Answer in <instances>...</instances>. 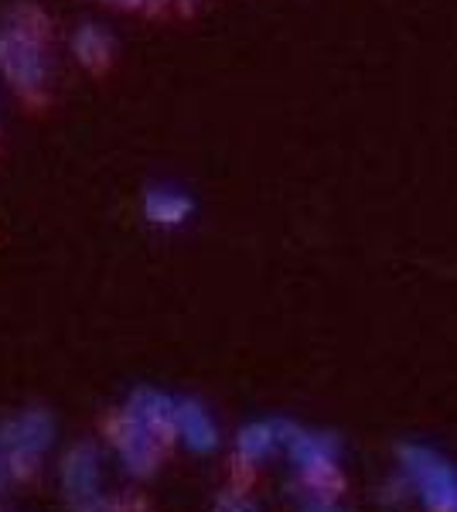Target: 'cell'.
I'll list each match as a JSON object with an SVG mask.
<instances>
[{"label":"cell","mask_w":457,"mask_h":512,"mask_svg":"<svg viewBox=\"0 0 457 512\" xmlns=\"http://www.w3.org/2000/svg\"><path fill=\"white\" fill-rule=\"evenodd\" d=\"M174 431L181 434V441H185L195 454H209L219 448V427H215L212 414L198 400H178V410H174Z\"/></svg>","instance_id":"cell-8"},{"label":"cell","mask_w":457,"mask_h":512,"mask_svg":"<svg viewBox=\"0 0 457 512\" xmlns=\"http://www.w3.org/2000/svg\"><path fill=\"white\" fill-rule=\"evenodd\" d=\"M4 485H7V465H4V458H0V492H4Z\"/></svg>","instance_id":"cell-18"},{"label":"cell","mask_w":457,"mask_h":512,"mask_svg":"<svg viewBox=\"0 0 457 512\" xmlns=\"http://www.w3.org/2000/svg\"><path fill=\"white\" fill-rule=\"evenodd\" d=\"M280 424V444L287 448L290 461L297 465V472L304 475V482L321 495H331L335 485H342L338 478V441L328 434H311L304 427H297L294 420H277Z\"/></svg>","instance_id":"cell-1"},{"label":"cell","mask_w":457,"mask_h":512,"mask_svg":"<svg viewBox=\"0 0 457 512\" xmlns=\"http://www.w3.org/2000/svg\"><path fill=\"white\" fill-rule=\"evenodd\" d=\"M215 512H260V509H256V502L246 499V495L222 492L219 499H215Z\"/></svg>","instance_id":"cell-13"},{"label":"cell","mask_w":457,"mask_h":512,"mask_svg":"<svg viewBox=\"0 0 457 512\" xmlns=\"http://www.w3.org/2000/svg\"><path fill=\"white\" fill-rule=\"evenodd\" d=\"M185 4H198V0H185Z\"/></svg>","instance_id":"cell-19"},{"label":"cell","mask_w":457,"mask_h":512,"mask_svg":"<svg viewBox=\"0 0 457 512\" xmlns=\"http://www.w3.org/2000/svg\"><path fill=\"white\" fill-rule=\"evenodd\" d=\"M110 434L130 475H137V478L154 475L157 458H161V441H157L137 417H130L127 410H123L120 417L110 420Z\"/></svg>","instance_id":"cell-4"},{"label":"cell","mask_w":457,"mask_h":512,"mask_svg":"<svg viewBox=\"0 0 457 512\" xmlns=\"http://www.w3.org/2000/svg\"><path fill=\"white\" fill-rule=\"evenodd\" d=\"M400 465L430 512H457V468L427 444H403Z\"/></svg>","instance_id":"cell-2"},{"label":"cell","mask_w":457,"mask_h":512,"mask_svg":"<svg viewBox=\"0 0 457 512\" xmlns=\"http://www.w3.org/2000/svg\"><path fill=\"white\" fill-rule=\"evenodd\" d=\"M174 410H178V400H174V396L161 393V390H147V386L134 390L127 400V414L137 417L161 444L178 434L174 431Z\"/></svg>","instance_id":"cell-5"},{"label":"cell","mask_w":457,"mask_h":512,"mask_svg":"<svg viewBox=\"0 0 457 512\" xmlns=\"http://www.w3.org/2000/svg\"><path fill=\"white\" fill-rule=\"evenodd\" d=\"M113 512H140V502L137 499H120V502H110Z\"/></svg>","instance_id":"cell-16"},{"label":"cell","mask_w":457,"mask_h":512,"mask_svg":"<svg viewBox=\"0 0 457 512\" xmlns=\"http://www.w3.org/2000/svg\"><path fill=\"white\" fill-rule=\"evenodd\" d=\"M191 212H195V202L185 192H178V188H147L144 216L154 226H181V222L191 219Z\"/></svg>","instance_id":"cell-9"},{"label":"cell","mask_w":457,"mask_h":512,"mask_svg":"<svg viewBox=\"0 0 457 512\" xmlns=\"http://www.w3.org/2000/svg\"><path fill=\"white\" fill-rule=\"evenodd\" d=\"M76 512H113V509H110V502H106L103 495L96 492V495H89V499H79Z\"/></svg>","instance_id":"cell-14"},{"label":"cell","mask_w":457,"mask_h":512,"mask_svg":"<svg viewBox=\"0 0 457 512\" xmlns=\"http://www.w3.org/2000/svg\"><path fill=\"white\" fill-rule=\"evenodd\" d=\"M0 76L11 82V89H18L21 96L41 99L48 79V62H45V45L18 35V31L0 28Z\"/></svg>","instance_id":"cell-3"},{"label":"cell","mask_w":457,"mask_h":512,"mask_svg":"<svg viewBox=\"0 0 457 512\" xmlns=\"http://www.w3.org/2000/svg\"><path fill=\"white\" fill-rule=\"evenodd\" d=\"M72 52H76L79 65H86L89 72H103L113 62V38L99 24H82L72 35Z\"/></svg>","instance_id":"cell-10"},{"label":"cell","mask_w":457,"mask_h":512,"mask_svg":"<svg viewBox=\"0 0 457 512\" xmlns=\"http://www.w3.org/2000/svg\"><path fill=\"white\" fill-rule=\"evenodd\" d=\"M106 4L123 7V11H137V7H147V4H151V0H106Z\"/></svg>","instance_id":"cell-17"},{"label":"cell","mask_w":457,"mask_h":512,"mask_svg":"<svg viewBox=\"0 0 457 512\" xmlns=\"http://www.w3.org/2000/svg\"><path fill=\"white\" fill-rule=\"evenodd\" d=\"M55 437V420L48 410H24L11 424L0 427V448H21L41 454Z\"/></svg>","instance_id":"cell-7"},{"label":"cell","mask_w":457,"mask_h":512,"mask_svg":"<svg viewBox=\"0 0 457 512\" xmlns=\"http://www.w3.org/2000/svg\"><path fill=\"white\" fill-rule=\"evenodd\" d=\"M301 512H338V506H335L331 499H324V495H321V499L304 502V509H301Z\"/></svg>","instance_id":"cell-15"},{"label":"cell","mask_w":457,"mask_h":512,"mask_svg":"<svg viewBox=\"0 0 457 512\" xmlns=\"http://www.w3.org/2000/svg\"><path fill=\"white\" fill-rule=\"evenodd\" d=\"M4 28L7 31H18V35L38 41V45H45L48 35H52V18H48V14L41 11L38 4L18 0V4H11L4 11Z\"/></svg>","instance_id":"cell-12"},{"label":"cell","mask_w":457,"mask_h":512,"mask_svg":"<svg viewBox=\"0 0 457 512\" xmlns=\"http://www.w3.org/2000/svg\"><path fill=\"white\" fill-rule=\"evenodd\" d=\"M62 489L72 502L89 499L99 492V451L96 444L82 441L62 458Z\"/></svg>","instance_id":"cell-6"},{"label":"cell","mask_w":457,"mask_h":512,"mask_svg":"<svg viewBox=\"0 0 457 512\" xmlns=\"http://www.w3.org/2000/svg\"><path fill=\"white\" fill-rule=\"evenodd\" d=\"M277 448H280V424L277 420H256V424H246L236 437L239 461H249V465L270 458Z\"/></svg>","instance_id":"cell-11"}]
</instances>
